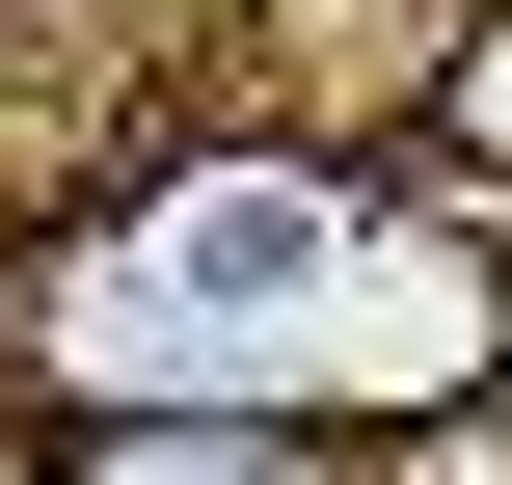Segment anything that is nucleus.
<instances>
[{
    "label": "nucleus",
    "instance_id": "1",
    "mask_svg": "<svg viewBox=\"0 0 512 485\" xmlns=\"http://www.w3.org/2000/svg\"><path fill=\"white\" fill-rule=\"evenodd\" d=\"M27 378L54 405H270V432H459L512 378V243H459L432 189H351V162H162L108 189L81 243L0 270Z\"/></svg>",
    "mask_w": 512,
    "mask_h": 485
},
{
    "label": "nucleus",
    "instance_id": "2",
    "mask_svg": "<svg viewBox=\"0 0 512 485\" xmlns=\"http://www.w3.org/2000/svg\"><path fill=\"white\" fill-rule=\"evenodd\" d=\"M54 485H351V432H270V405H54Z\"/></svg>",
    "mask_w": 512,
    "mask_h": 485
},
{
    "label": "nucleus",
    "instance_id": "3",
    "mask_svg": "<svg viewBox=\"0 0 512 485\" xmlns=\"http://www.w3.org/2000/svg\"><path fill=\"white\" fill-rule=\"evenodd\" d=\"M405 135H432L459 189H512V0H432V54H405Z\"/></svg>",
    "mask_w": 512,
    "mask_h": 485
}]
</instances>
